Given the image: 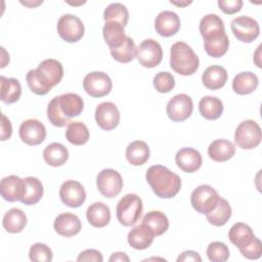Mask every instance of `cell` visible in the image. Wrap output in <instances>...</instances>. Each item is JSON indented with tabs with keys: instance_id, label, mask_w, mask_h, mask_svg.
I'll use <instances>...</instances> for the list:
<instances>
[{
	"instance_id": "d590c367",
	"label": "cell",
	"mask_w": 262,
	"mask_h": 262,
	"mask_svg": "<svg viewBox=\"0 0 262 262\" xmlns=\"http://www.w3.org/2000/svg\"><path fill=\"white\" fill-rule=\"evenodd\" d=\"M207 220L214 226L225 225L231 217V207L227 200L220 198L216 207L206 215Z\"/></svg>"
},
{
	"instance_id": "8992f818",
	"label": "cell",
	"mask_w": 262,
	"mask_h": 262,
	"mask_svg": "<svg viewBox=\"0 0 262 262\" xmlns=\"http://www.w3.org/2000/svg\"><path fill=\"white\" fill-rule=\"evenodd\" d=\"M135 57L142 67L147 69L156 68L163 59L162 46L154 39H145L136 47Z\"/></svg>"
},
{
	"instance_id": "60d3db41",
	"label": "cell",
	"mask_w": 262,
	"mask_h": 262,
	"mask_svg": "<svg viewBox=\"0 0 262 262\" xmlns=\"http://www.w3.org/2000/svg\"><path fill=\"white\" fill-rule=\"evenodd\" d=\"M206 254L208 259L212 262H225L230 256L228 247L221 242L210 243L207 248Z\"/></svg>"
},
{
	"instance_id": "44dd1931",
	"label": "cell",
	"mask_w": 262,
	"mask_h": 262,
	"mask_svg": "<svg viewBox=\"0 0 262 262\" xmlns=\"http://www.w3.org/2000/svg\"><path fill=\"white\" fill-rule=\"evenodd\" d=\"M1 196L7 202L20 201L24 192V180L16 175H9L1 180Z\"/></svg>"
},
{
	"instance_id": "5b68a950",
	"label": "cell",
	"mask_w": 262,
	"mask_h": 262,
	"mask_svg": "<svg viewBox=\"0 0 262 262\" xmlns=\"http://www.w3.org/2000/svg\"><path fill=\"white\" fill-rule=\"evenodd\" d=\"M220 196L216 189L208 184L199 185L190 194L192 208L204 215L210 213L217 205Z\"/></svg>"
},
{
	"instance_id": "52a82bcc",
	"label": "cell",
	"mask_w": 262,
	"mask_h": 262,
	"mask_svg": "<svg viewBox=\"0 0 262 262\" xmlns=\"http://www.w3.org/2000/svg\"><path fill=\"white\" fill-rule=\"evenodd\" d=\"M57 33L59 37L68 42H78L84 35V24L83 21L74 14H63L57 21Z\"/></svg>"
},
{
	"instance_id": "6da1fadb",
	"label": "cell",
	"mask_w": 262,
	"mask_h": 262,
	"mask_svg": "<svg viewBox=\"0 0 262 262\" xmlns=\"http://www.w3.org/2000/svg\"><path fill=\"white\" fill-rule=\"evenodd\" d=\"M145 178L154 193L161 199L174 198L181 188L179 175L162 165L150 166L146 171Z\"/></svg>"
},
{
	"instance_id": "d6986e66",
	"label": "cell",
	"mask_w": 262,
	"mask_h": 262,
	"mask_svg": "<svg viewBox=\"0 0 262 262\" xmlns=\"http://www.w3.org/2000/svg\"><path fill=\"white\" fill-rule=\"evenodd\" d=\"M53 227L59 235L71 237L80 232L82 224L77 215L72 213H61L55 218Z\"/></svg>"
},
{
	"instance_id": "b9f144b4",
	"label": "cell",
	"mask_w": 262,
	"mask_h": 262,
	"mask_svg": "<svg viewBox=\"0 0 262 262\" xmlns=\"http://www.w3.org/2000/svg\"><path fill=\"white\" fill-rule=\"evenodd\" d=\"M26 81H27V84L29 86V88L35 93V94H38V95H45L47 94L51 88L49 86H47L40 78V76L38 75V72L37 70L33 69V70H30L27 75H26Z\"/></svg>"
},
{
	"instance_id": "4316f807",
	"label": "cell",
	"mask_w": 262,
	"mask_h": 262,
	"mask_svg": "<svg viewBox=\"0 0 262 262\" xmlns=\"http://www.w3.org/2000/svg\"><path fill=\"white\" fill-rule=\"evenodd\" d=\"M228 237L231 244L237 247L238 250H242L246 248L249 244H251L256 236L254 235L252 228L248 224L237 222L230 227L228 231Z\"/></svg>"
},
{
	"instance_id": "d6a6232c",
	"label": "cell",
	"mask_w": 262,
	"mask_h": 262,
	"mask_svg": "<svg viewBox=\"0 0 262 262\" xmlns=\"http://www.w3.org/2000/svg\"><path fill=\"white\" fill-rule=\"evenodd\" d=\"M2 225L7 232L18 233L27 225V216L23 210L18 208H11L5 213Z\"/></svg>"
},
{
	"instance_id": "4fadbf2b",
	"label": "cell",
	"mask_w": 262,
	"mask_h": 262,
	"mask_svg": "<svg viewBox=\"0 0 262 262\" xmlns=\"http://www.w3.org/2000/svg\"><path fill=\"white\" fill-rule=\"evenodd\" d=\"M59 196L66 206L79 208L86 200V191L79 181L67 180L60 185Z\"/></svg>"
},
{
	"instance_id": "f5cc1de1",
	"label": "cell",
	"mask_w": 262,
	"mask_h": 262,
	"mask_svg": "<svg viewBox=\"0 0 262 262\" xmlns=\"http://www.w3.org/2000/svg\"><path fill=\"white\" fill-rule=\"evenodd\" d=\"M172 4H174V5H177V6H186V5H188V4H190L191 3V1H185V2H177V1H170Z\"/></svg>"
},
{
	"instance_id": "83f0119b",
	"label": "cell",
	"mask_w": 262,
	"mask_h": 262,
	"mask_svg": "<svg viewBox=\"0 0 262 262\" xmlns=\"http://www.w3.org/2000/svg\"><path fill=\"white\" fill-rule=\"evenodd\" d=\"M125 27L117 21H106L102 28V36L111 49L119 48L123 45L126 39Z\"/></svg>"
},
{
	"instance_id": "7402d4cb",
	"label": "cell",
	"mask_w": 262,
	"mask_h": 262,
	"mask_svg": "<svg viewBox=\"0 0 262 262\" xmlns=\"http://www.w3.org/2000/svg\"><path fill=\"white\" fill-rule=\"evenodd\" d=\"M154 232L143 223L134 226L128 233L127 241L131 248L135 250L147 249L154 242Z\"/></svg>"
},
{
	"instance_id": "7dc6e473",
	"label": "cell",
	"mask_w": 262,
	"mask_h": 262,
	"mask_svg": "<svg viewBox=\"0 0 262 262\" xmlns=\"http://www.w3.org/2000/svg\"><path fill=\"white\" fill-rule=\"evenodd\" d=\"M219 8L226 14H233L243 7L242 0H219L217 2Z\"/></svg>"
},
{
	"instance_id": "1f68e13d",
	"label": "cell",
	"mask_w": 262,
	"mask_h": 262,
	"mask_svg": "<svg viewBox=\"0 0 262 262\" xmlns=\"http://www.w3.org/2000/svg\"><path fill=\"white\" fill-rule=\"evenodd\" d=\"M258 77L252 72H242L232 80V89L239 95L253 93L258 87Z\"/></svg>"
},
{
	"instance_id": "f907efd6",
	"label": "cell",
	"mask_w": 262,
	"mask_h": 262,
	"mask_svg": "<svg viewBox=\"0 0 262 262\" xmlns=\"http://www.w3.org/2000/svg\"><path fill=\"white\" fill-rule=\"evenodd\" d=\"M189 262V261H192V262H201L202 261V258L201 256L199 255L198 252H194V251H184L181 255L178 256L177 258V262Z\"/></svg>"
},
{
	"instance_id": "f6af8a7d",
	"label": "cell",
	"mask_w": 262,
	"mask_h": 262,
	"mask_svg": "<svg viewBox=\"0 0 262 262\" xmlns=\"http://www.w3.org/2000/svg\"><path fill=\"white\" fill-rule=\"evenodd\" d=\"M47 118L49 122L55 127H63L70 123V121L61 114L57 104L56 96L53 97L47 105Z\"/></svg>"
},
{
	"instance_id": "ba28073f",
	"label": "cell",
	"mask_w": 262,
	"mask_h": 262,
	"mask_svg": "<svg viewBox=\"0 0 262 262\" xmlns=\"http://www.w3.org/2000/svg\"><path fill=\"white\" fill-rule=\"evenodd\" d=\"M96 186L103 196L112 199L121 192L123 188V179L118 171L111 168L103 169L96 177Z\"/></svg>"
},
{
	"instance_id": "cb8c5ba5",
	"label": "cell",
	"mask_w": 262,
	"mask_h": 262,
	"mask_svg": "<svg viewBox=\"0 0 262 262\" xmlns=\"http://www.w3.org/2000/svg\"><path fill=\"white\" fill-rule=\"evenodd\" d=\"M23 180H24V192H23L20 202L28 206L36 205L37 203L40 202L43 195V191H44L43 184L38 178L34 176H28Z\"/></svg>"
},
{
	"instance_id": "f1b7e54d",
	"label": "cell",
	"mask_w": 262,
	"mask_h": 262,
	"mask_svg": "<svg viewBox=\"0 0 262 262\" xmlns=\"http://www.w3.org/2000/svg\"><path fill=\"white\" fill-rule=\"evenodd\" d=\"M149 147L142 140H135L128 144L126 148V159L133 166H141L149 159Z\"/></svg>"
},
{
	"instance_id": "9c48e42d",
	"label": "cell",
	"mask_w": 262,
	"mask_h": 262,
	"mask_svg": "<svg viewBox=\"0 0 262 262\" xmlns=\"http://www.w3.org/2000/svg\"><path fill=\"white\" fill-rule=\"evenodd\" d=\"M113 87L108 75L103 72H91L83 79V88L92 97H103L107 95Z\"/></svg>"
},
{
	"instance_id": "db71d44e",
	"label": "cell",
	"mask_w": 262,
	"mask_h": 262,
	"mask_svg": "<svg viewBox=\"0 0 262 262\" xmlns=\"http://www.w3.org/2000/svg\"><path fill=\"white\" fill-rule=\"evenodd\" d=\"M42 2L43 1H39V2H37V3H32V2H24V1H20V3L21 4H24V5H26V6H29V7H34V6H37V5H39V4H42Z\"/></svg>"
},
{
	"instance_id": "c3c4849f",
	"label": "cell",
	"mask_w": 262,
	"mask_h": 262,
	"mask_svg": "<svg viewBox=\"0 0 262 262\" xmlns=\"http://www.w3.org/2000/svg\"><path fill=\"white\" fill-rule=\"evenodd\" d=\"M103 257L102 254L94 249H87L79 254L77 257V261H94V262H102Z\"/></svg>"
},
{
	"instance_id": "7bdbcfd3",
	"label": "cell",
	"mask_w": 262,
	"mask_h": 262,
	"mask_svg": "<svg viewBox=\"0 0 262 262\" xmlns=\"http://www.w3.org/2000/svg\"><path fill=\"white\" fill-rule=\"evenodd\" d=\"M29 258L31 261L35 262H50L53 258V254L47 245L36 243L30 248Z\"/></svg>"
},
{
	"instance_id": "4dcf8cb0",
	"label": "cell",
	"mask_w": 262,
	"mask_h": 262,
	"mask_svg": "<svg viewBox=\"0 0 262 262\" xmlns=\"http://www.w3.org/2000/svg\"><path fill=\"white\" fill-rule=\"evenodd\" d=\"M20 95L21 86L18 80L14 78H5L4 76L0 77V97L4 103H13L19 99Z\"/></svg>"
},
{
	"instance_id": "7a4b0ae2",
	"label": "cell",
	"mask_w": 262,
	"mask_h": 262,
	"mask_svg": "<svg viewBox=\"0 0 262 262\" xmlns=\"http://www.w3.org/2000/svg\"><path fill=\"white\" fill-rule=\"evenodd\" d=\"M200 60L192 48L185 42L178 41L170 49V67L181 76H189L199 69Z\"/></svg>"
},
{
	"instance_id": "d4e9b609",
	"label": "cell",
	"mask_w": 262,
	"mask_h": 262,
	"mask_svg": "<svg viewBox=\"0 0 262 262\" xmlns=\"http://www.w3.org/2000/svg\"><path fill=\"white\" fill-rule=\"evenodd\" d=\"M86 218L93 227L101 228L110 223L111 210L105 204L101 202H95L87 208Z\"/></svg>"
},
{
	"instance_id": "836d02e7",
	"label": "cell",
	"mask_w": 262,
	"mask_h": 262,
	"mask_svg": "<svg viewBox=\"0 0 262 262\" xmlns=\"http://www.w3.org/2000/svg\"><path fill=\"white\" fill-rule=\"evenodd\" d=\"M199 111L203 118L207 120H216L223 113L222 101L215 96H204L199 102Z\"/></svg>"
},
{
	"instance_id": "ffe728a7",
	"label": "cell",
	"mask_w": 262,
	"mask_h": 262,
	"mask_svg": "<svg viewBox=\"0 0 262 262\" xmlns=\"http://www.w3.org/2000/svg\"><path fill=\"white\" fill-rule=\"evenodd\" d=\"M56 100L61 114L69 121L74 117H78L84 108L83 99L76 93L61 94L56 96Z\"/></svg>"
},
{
	"instance_id": "277c9868",
	"label": "cell",
	"mask_w": 262,
	"mask_h": 262,
	"mask_svg": "<svg viewBox=\"0 0 262 262\" xmlns=\"http://www.w3.org/2000/svg\"><path fill=\"white\" fill-rule=\"evenodd\" d=\"M261 128L254 120L239 123L234 132V142L243 149H253L261 142Z\"/></svg>"
},
{
	"instance_id": "8d00e7d4",
	"label": "cell",
	"mask_w": 262,
	"mask_h": 262,
	"mask_svg": "<svg viewBox=\"0 0 262 262\" xmlns=\"http://www.w3.org/2000/svg\"><path fill=\"white\" fill-rule=\"evenodd\" d=\"M89 136V130L84 123L76 121L70 122L68 124L66 130V138L70 143L74 145H83L88 141Z\"/></svg>"
},
{
	"instance_id": "8fae6325",
	"label": "cell",
	"mask_w": 262,
	"mask_h": 262,
	"mask_svg": "<svg viewBox=\"0 0 262 262\" xmlns=\"http://www.w3.org/2000/svg\"><path fill=\"white\" fill-rule=\"evenodd\" d=\"M193 102L190 96L181 93L173 96L167 103L166 112L173 122H183L192 114Z\"/></svg>"
},
{
	"instance_id": "30bf717a",
	"label": "cell",
	"mask_w": 262,
	"mask_h": 262,
	"mask_svg": "<svg viewBox=\"0 0 262 262\" xmlns=\"http://www.w3.org/2000/svg\"><path fill=\"white\" fill-rule=\"evenodd\" d=\"M230 29L234 37L244 43L253 42L260 33V27L257 20L247 15H241L233 18Z\"/></svg>"
},
{
	"instance_id": "bcb514c9",
	"label": "cell",
	"mask_w": 262,
	"mask_h": 262,
	"mask_svg": "<svg viewBox=\"0 0 262 262\" xmlns=\"http://www.w3.org/2000/svg\"><path fill=\"white\" fill-rule=\"evenodd\" d=\"M239 252L247 259H259L262 255V243L258 237H255L251 244H249L246 248L239 250Z\"/></svg>"
},
{
	"instance_id": "816d5d0a",
	"label": "cell",
	"mask_w": 262,
	"mask_h": 262,
	"mask_svg": "<svg viewBox=\"0 0 262 262\" xmlns=\"http://www.w3.org/2000/svg\"><path fill=\"white\" fill-rule=\"evenodd\" d=\"M108 260H110L111 262H113V261H126V262L130 261L129 257H128L125 253H123V252H116V253H114V254L110 257Z\"/></svg>"
},
{
	"instance_id": "e0dca14e",
	"label": "cell",
	"mask_w": 262,
	"mask_h": 262,
	"mask_svg": "<svg viewBox=\"0 0 262 262\" xmlns=\"http://www.w3.org/2000/svg\"><path fill=\"white\" fill-rule=\"evenodd\" d=\"M199 29L204 41L216 39L226 34L223 20L215 13H209L202 17Z\"/></svg>"
},
{
	"instance_id": "f546056e",
	"label": "cell",
	"mask_w": 262,
	"mask_h": 262,
	"mask_svg": "<svg viewBox=\"0 0 262 262\" xmlns=\"http://www.w3.org/2000/svg\"><path fill=\"white\" fill-rule=\"evenodd\" d=\"M43 159L49 166L60 167L68 161L69 150L61 143L52 142L44 148Z\"/></svg>"
},
{
	"instance_id": "3957f363",
	"label": "cell",
	"mask_w": 262,
	"mask_h": 262,
	"mask_svg": "<svg viewBox=\"0 0 262 262\" xmlns=\"http://www.w3.org/2000/svg\"><path fill=\"white\" fill-rule=\"evenodd\" d=\"M143 205L135 193L125 194L117 204L116 214L118 221L124 226L134 225L141 217Z\"/></svg>"
},
{
	"instance_id": "2e32d148",
	"label": "cell",
	"mask_w": 262,
	"mask_h": 262,
	"mask_svg": "<svg viewBox=\"0 0 262 262\" xmlns=\"http://www.w3.org/2000/svg\"><path fill=\"white\" fill-rule=\"evenodd\" d=\"M180 18L174 11H161L155 19L156 32L162 37H171L180 29Z\"/></svg>"
},
{
	"instance_id": "f35d334b",
	"label": "cell",
	"mask_w": 262,
	"mask_h": 262,
	"mask_svg": "<svg viewBox=\"0 0 262 262\" xmlns=\"http://www.w3.org/2000/svg\"><path fill=\"white\" fill-rule=\"evenodd\" d=\"M136 52V47L134 41L130 37H126L125 42L119 48L111 49V54L113 58L119 62L127 63L134 59Z\"/></svg>"
},
{
	"instance_id": "7c38bea8",
	"label": "cell",
	"mask_w": 262,
	"mask_h": 262,
	"mask_svg": "<svg viewBox=\"0 0 262 262\" xmlns=\"http://www.w3.org/2000/svg\"><path fill=\"white\" fill-rule=\"evenodd\" d=\"M18 134L26 144L39 145L46 137V128L39 120L28 119L20 124Z\"/></svg>"
},
{
	"instance_id": "e575fe53",
	"label": "cell",
	"mask_w": 262,
	"mask_h": 262,
	"mask_svg": "<svg viewBox=\"0 0 262 262\" xmlns=\"http://www.w3.org/2000/svg\"><path fill=\"white\" fill-rule=\"evenodd\" d=\"M142 223L154 232L155 236L162 235L169 228V220L161 211L147 212L142 218Z\"/></svg>"
},
{
	"instance_id": "5bb4252c",
	"label": "cell",
	"mask_w": 262,
	"mask_h": 262,
	"mask_svg": "<svg viewBox=\"0 0 262 262\" xmlns=\"http://www.w3.org/2000/svg\"><path fill=\"white\" fill-rule=\"evenodd\" d=\"M95 121L103 130H113L120 123V112L117 105L111 101H104L95 110Z\"/></svg>"
},
{
	"instance_id": "681fc988",
	"label": "cell",
	"mask_w": 262,
	"mask_h": 262,
	"mask_svg": "<svg viewBox=\"0 0 262 262\" xmlns=\"http://www.w3.org/2000/svg\"><path fill=\"white\" fill-rule=\"evenodd\" d=\"M12 134V126L10 120L4 115L1 114V140H7Z\"/></svg>"
},
{
	"instance_id": "9a60e30c",
	"label": "cell",
	"mask_w": 262,
	"mask_h": 262,
	"mask_svg": "<svg viewBox=\"0 0 262 262\" xmlns=\"http://www.w3.org/2000/svg\"><path fill=\"white\" fill-rule=\"evenodd\" d=\"M36 70L41 80L51 88L57 85L63 77L62 64L53 58L42 60Z\"/></svg>"
},
{
	"instance_id": "ee69618b",
	"label": "cell",
	"mask_w": 262,
	"mask_h": 262,
	"mask_svg": "<svg viewBox=\"0 0 262 262\" xmlns=\"http://www.w3.org/2000/svg\"><path fill=\"white\" fill-rule=\"evenodd\" d=\"M154 87L160 93H168L175 86L174 76L169 72H159L154 77Z\"/></svg>"
},
{
	"instance_id": "484cf974",
	"label": "cell",
	"mask_w": 262,
	"mask_h": 262,
	"mask_svg": "<svg viewBox=\"0 0 262 262\" xmlns=\"http://www.w3.org/2000/svg\"><path fill=\"white\" fill-rule=\"evenodd\" d=\"M235 154L234 144L227 139H216L210 143L208 155L211 160L221 163L230 160Z\"/></svg>"
},
{
	"instance_id": "603a6c76",
	"label": "cell",
	"mask_w": 262,
	"mask_h": 262,
	"mask_svg": "<svg viewBox=\"0 0 262 262\" xmlns=\"http://www.w3.org/2000/svg\"><path fill=\"white\" fill-rule=\"evenodd\" d=\"M227 78V71L223 67L213 64L204 71L202 75V82L206 88L210 90H217L225 85Z\"/></svg>"
},
{
	"instance_id": "74e56055",
	"label": "cell",
	"mask_w": 262,
	"mask_h": 262,
	"mask_svg": "<svg viewBox=\"0 0 262 262\" xmlns=\"http://www.w3.org/2000/svg\"><path fill=\"white\" fill-rule=\"evenodd\" d=\"M103 19L106 21H117L123 27L127 26L129 19V12L122 3H111L103 11Z\"/></svg>"
},
{
	"instance_id": "ac0fdd59",
	"label": "cell",
	"mask_w": 262,
	"mask_h": 262,
	"mask_svg": "<svg viewBox=\"0 0 262 262\" xmlns=\"http://www.w3.org/2000/svg\"><path fill=\"white\" fill-rule=\"evenodd\" d=\"M175 162L183 172L193 173L201 168L203 159L199 150L192 147H182L177 151Z\"/></svg>"
},
{
	"instance_id": "ab89813d",
	"label": "cell",
	"mask_w": 262,
	"mask_h": 262,
	"mask_svg": "<svg viewBox=\"0 0 262 262\" xmlns=\"http://www.w3.org/2000/svg\"><path fill=\"white\" fill-rule=\"evenodd\" d=\"M229 47V39L227 35H223L219 38L204 41V48L208 55L212 57H221L223 56Z\"/></svg>"
}]
</instances>
